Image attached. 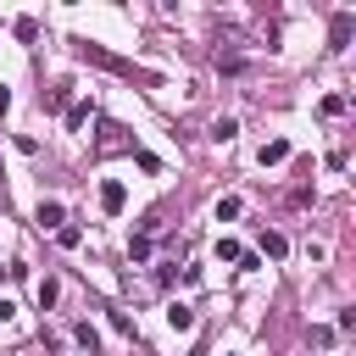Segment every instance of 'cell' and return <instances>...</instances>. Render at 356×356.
Masks as SVG:
<instances>
[{
	"label": "cell",
	"mask_w": 356,
	"mask_h": 356,
	"mask_svg": "<svg viewBox=\"0 0 356 356\" xmlns=\"http://www.w3.org/2000/svg\"><path fill=\"white\" fill-rule=\"evenodd\" d=\"M167 328H172V334H189V328H195V312H189L184 300H172V306H167Z\"/></svg>",
	"instance_id": "5b68a950"
},
{
	"label": "cell",
	"mask_w": 356,
	"mask_h": 356,
	"mask_svg": "<svg viewBox=\"0 0 356 356\" xmlns=\"http://www.w3.org/2000/svg\"><path fill=\"white\" fill-rule=\"evenodd\" d=\"M78 239H83V234H78L72 222H61V228H56V245H61V250H78Z\"/></svg>",
	"instance_id": "8fae6325"
},
{
	"label": "cell",
	"mask_w": 356,
	"mask_h": 356,
	"mask_svg": "<svg viewBox=\"0 0 356 356\" xmlns=\"http://www.w3.org/2000/svg\"><path fill=\"white\" fill-rule=\"evenodd\" d=\"M44 106H50V111H61V106H67V83H56V89L44 95Z\"/></svg>",
	"instance_id": "e0dca14e"
},
{
	"label": "cell",
	"mask_w": 356,
	"mask_h": 356,
	"mask_svg": "<svg viewBox=\"0 0 356 356\" xmlns=\"http://www.w3.org/2000/svg\"><path fill=\"white\" fill-rule=\"evenodd\" d=\"M234 134H239L234 117H217V122H211V139H234Z\"/></svg>",
	"instance_id": "4fadbf2b"
},
{
	"label": "cell",
	"mask_w": 356,
	"mask_h": 356,
	"mask_svg": "<svg viewBox=\"0 0 356 356\" xmlns=\"http://www.w3.org/2000/svg\"><path fill=\"white\" fill-rule=\"evenodd\" d=\"M345 106H350V100H345V95H328V100H323V117H339V111H345Z\"/></svg>",
	"instance_id": "ac0fdd59"
},
{
	"label": "cell",
	"mask_w": 356,
	"mask_h": 356,
	"mask_svg": "<svg viewBox=\"0 0 356 356\" xmlns=\"http://www.w3.org/2000/svg\"><path fill=\"white\" fill-rule=\"evenodd\" d=\"M0 323H11V300H0Z\"/></svg>",
	"instance_id": "ffe728a7"
},
{
	"label": "cell",
	"mask_w": 356,
	"mask_h": 356,
	"mask_svg": "<svg viewBox=\"0 0 356 356\" xmlns=\"http://www.w3.org/2000/svg\"><path fill=\"white\" fill-rule=\"evenodd\" d=\"M100 206H106V211H111V217H117V211H122V206H128V189H122V184H117V178H106V184H100Z\"/></svg>",
	"instance_id": "3957f363"
},
{
	"label": "cell",
	"mask_w": 356,
	"mask_h": 356,
	"mask_svg": "<svg viewBox=\"0 0 356 356\" xmlns=\"http://www.w3.org/2000/svg\"><path fill=\"white\" fill-rule=\"evenodd\" d=\"M17 39H39V22L33 17H17Z\"/></svg>",
	"instance_id": "2e32d148"
},
{
	"label": "cell",
	"mask_w": 356,
	"mask_h": 356,
	"mask_svg": "<svg viewBox=\"0 0 356 356\" xmlns=\"http://www.w3.org/2000/svg\"><path fill=\"white\" fill-rule=\"evenodd\" d=\"M350 28H356V17H350V11H339V17L328 22V44H334V50H345V44H350Z\"/></svg>",
	"instance_id": "7a4b0ae2"
},
{
	"label": "cell",
	"mask_w": 356,
	"mask_h": 356,
	"mask_svg": "<svg viewBox=\"0 0 356 356\" xmlns=\"http://www.w3.org/2000/svg\"><path fill=\"white\" fill-rule=\"evenodd\" d=\"M78 56H83V61H95V67H106V72H122V78H145V83H156L150 72H139L134 61L111 56V50H106V44H95V39H83V44H78Z\"/></svg>",
	"instance_id": "6da1fadb"
},
{
	"label": "cell",
	"mask_w": 356,
	"mask_h": 356,
	"mask_svg": "<svg viewBox=\"0 0 356 356\" xmlns=\"http://www.w3.org/2000/svg\"><path fill=\"white\" fill-rule=\"evenodd\" d=\"M33 217H39V228H61V222H67V206H61V200H39Z\"/></svg>",
	"instance_id": "277c9868"
},
{
	"label": "cell",
	"mask_w": 356,
	"mask_h": 356,
	"mask_svg": "<svg viewBox=\"0 0 356 356\" xmlns=\"http://www.w3.org/2000/svg\"><path fill=\"white\" fill-rule=\"evenodd\" d=\"M128 256H134V261H150V234H134V239H128Z\"/></svg>",
	"instance_id": "7c38bea8"
},
{
	"label": "cell",
	"mask_w": 356,
	"mask_h": 356,
	"mask_svg": "<svg viewBox=\"0 0 356 356\" xmlns=\"http://www.w3.org/2000/svg\"><path fill=\"white\" fill-rule=\"evenodd\" d=\"M284 250H289V239H284V234H261V256H273V261H278Z\"/></svg>",
	"instance_id": "9c48e42d"
},
{
	"label": "cell",
	"mask_w": 356,
	"mask_h": 356,
	"mask_svg": "<svg viewBox=\"0 0 356 356\" xmlns=\"http://www.w3.org/2000/svg\"><path fill=\"white\" fill-rule=\"evenodd\" d=\"M56 295H61V284L56 278H39V306H56Z\"/></svg>",
	"instance_id": "9a60e30c"
},
{
	"label": "cell",
	"mask_w": 356,
	"mask_h": 356,
	"mask_svg": "<svg viewBox=\"0 0 356 356\" xmlns=\"http://www.w3.org/2000/svg\"><path fill=\"white\" fill-rule=\"evenodd\" d=\"M245 250H239V239H217V261H239Z\"/></svg>",
	"instance_id": "5bb4252c"
},
{
	"label": "cell",
	"mask_w": 356,
	"mask_h": 356,
	"mask_svg": "<svg viewBox=\"0 0 356 356\" xmlns=\"http://www.w3.org/2000/svg\"><path fill=\"white\" fill-rule=\"evenodd\" d=\"M239 211H245V200H239V195H222V200H217V222H234Z\"/></svg>",
	"instance_id": "ba28073f"
},
{
	"label": "cell",
	"mask_w": 356,
	"mask_h": 356,
	"mask_svg": "<svg viewBox=\"0 0 356 356\" xmlns=\"http://www.w3.org/2000/svg\"><path fill=\"white\" fill-rule=\"evenodd\" d=\"M72 339H78V345H83V350H89V356H95V350H100V334H95V328H89V323H78V328H72Z\"/></svg>",
	"instance_id": "30bf717a"
},
{
	"label": "cell",
	"mask_w": 356,
	"mask_h": 356,
	"mask_svg": "<svg viewBox=\"0 0 356 356\" xmlns=\"http://www.w3.org/2000/svg\"><path fill=\"white\" fill-rule=\"evenodd\" d=\"M89 117H95V100H72L67 106V128H83Z\"/></svg>",
	"instance_id": "52a82bcc"
},
{
	"label": "cell",
	"mask_w": 356,
	"mask_h": 356,
	"mask_svg": "<svg viewBox=\"0 0 356 356\" xmlns=\"http://www.w3.org/2000/svg\"><path fill=\"white\" fill-rule=\"evenodd\" d=\"M284 156H289V139H267V145L256 150V161H261V167H278Z\"/></svg>",
	"instance_id": "8992f818"
},
{
	"label": "cell",
	"mask_w": 356,
	"mask_h": 356,
	"mask_svg": "<svg viewBox=\"0 0 356 356\" xmlns=\"http://www.w3.org/2000/svg\"><path fill=\"white\" fill-rule=\"evenodd\" d=\"M6 111H11V89L0 83V117H6Z\"/></svg>",
	"instance_id": "d6986e66"
}]
</instances>
